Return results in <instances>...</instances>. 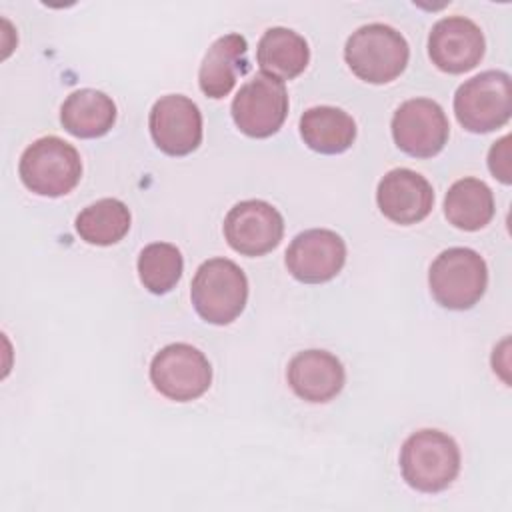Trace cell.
<instances>
[{"mask_svg":"<svg viewBox=\"0 0 512 512\" xmlns=\"http://www.w3.org/2000/svg\"><path fill=\"white\" fill-rule=\"evenodd\" d=\"M400 470L406 484L418 492L446 490L460 472L458 444L446 432L418 430L402 444Z\"/></svg>","mask_w":512,"mask_h":512,"instance_id":"6da1fadb","label":"cell"},{"mask_svg":"<svg viewBox=\"0 0 512 512\" xmlns=\"http://www.w3.org/2000/svg\"><path fill=\"white\" fill-rule=\"evenodd\" d=\"M410 58L406 38L388 24L372 22L352 32L344 46V60L350 70L368 84L396 80Z\"/></svg>","mask_w":512,"mask_h":512,"instance_id":"7a4b0ae2","label":"cell"},{"mask_svg":"<svg viewBox=\"0 0 512 512\" xmlns=\"http://www.w3.org/2000/svg\"><path fill=\"white\" fill-rule=\"evenodd\" d=\"M190 298L202 320L216 326L230 324L242 314L248 300L246 274L228 258H210L198 266Z\"/></svg>","mask_w":512,"mask_h":512,"instance_id":"3957f363","label":"cell"},{"mask_svg":"<svg viewBox=\"0 0 512 512\" xmlns=\"http://www.w3.org/2000/svg\"><path fill=\"white\" fill-rule=\"evenodd\" d=\"M18 174L30 192L56 198L76 188L82 176V160L78 150L66 140L42 136L22 152Z\"/></svg>","mask_w":512,"mask_h":512,"instance_id":"277c9868","label":"cell"},{"mask_svg":"<svg viewBox=\"0 0 512 512\" xmlns=\"http://www.w3.org/2000/svg\"><path fill=\"white\" fill-rule=\"evenodd\" d=\"M428 284L440 306L468 310L486 292L488 268L476 250L454 246L436 256L428 272Z\"/></svg>","mask_w":512,"mask_h":512,"instance_id":"5b68a950","label":"cell"},{"mask_svg":"<svg viewBox=\"0 0 512 512\" xmlns=\"http://www.w3.org/2000/svg\"><path fill=\"white\" fill-rule=\"evenodd\" d=\"M454 114L460 126L474 134L502 128L512 114V82L502 70H486L458 86Z\"/></svg>","mask_w":512,"mask_h":512,"instance_id":"8992f818","label":"cell"},{"mask_svg":"<svg viewBox=\"0 0 512 512\" xmlns=\"http://www.w3.org/2000/svg\"><path fill=\"white\" fill-rule=\"evenodd\" d=\"M150 380L162 396L190 402L210 388L212 366L198 348L176 342L156 352L150 362Z\"/></svg>","mask_w":512,"mask_h":512,"instance_id":"52a82bcc","label":"cell"},{"mask_svg":"<svg viewBox=\"0 0 512 512\" xmlns=\"http://www.w3.org/2000/svg\"><path fill=\"white\" fill-rule=\"evenodd\" d=\"M232 120L238 130L250 138H268L276 134L288 114V92L284 82L256 74L240 86L232 100Z\"/></svg>","mask_w":512,"mask_h":512,"instance_id":"ba28073f","label":"cell"},{"mask_svg":"<svg viewBox=\"0 0 512 512\" xmlns=\"http://www.w3.org/2000/svg\"><path fill=\"white\" fill-rule=\"evenodd\" d=\"M396 146L414 158H432L448 142L450 126L442 106L430 98L402 102L392 116Z\"/></svg>","mask_w":512,"mask_h":512,"instance_id":"9c48e42d","label":"cell"},{"mask_svg":"<svg viewBox=\"0 0 512 512\" xmlns=\"http://www.w3.org/2000/svg\"><path fill=\"white\" fill-rule=\"evenodd\" d=\"M224 236L232 250L244 256H264L280 244L284 218L264 200H244L226 214Z\"/></svg>","mask_w":512,"mask_h":512,"instance_id":"30bf717a","label":"cell"},{"mask_svg":"<svg viewBox=\"0 0 512 512\" xmlns=\"http://www.w3.org/2000/svg\"><path fill=\"white\" fill-rule=\"evenodd\" d=\"M148 126L154 144L170 156H186L202 142V114L182 94H168L156 100L148 116Z\"/></svg>","mask_w":512,"mask_h":512,"instance_id":"8fae6325","label":"cell"},{"mask_svg":"<svg viewBox=\"0 0 512 512\" xmlns=\"http://www.w3.org/2000/svg\"><path fill=\"white\" fill-rule=\"evenodd\" d=\"M346 262V244L340 234L326 228L304 230L286 250L288 272L304 284L332 280Z\"/></svg>","mask_w":512,"mask_h":512,"instance_id":"7c38bea8","label":"cell"},{"mask_svg":"<svg viewBox=\"0 0 512 512\" xmlns=\"http://www.w3.org/2000/svg\"><path fill=\"white\" fill-rule=\"evenodd\" d=\"M484 34L470 18L446 16L438 20L428 36L432 64L448 74H462L476 68L484 56Z\"/></svg>","mask_w":512,"mask_h":512,"instance_id":"4fadbf2b","label":"cell"},{"mask_svg":"<svg viewBox=\"0 0 512 512\" xmlns=\"http://www.w3.org/2000/svg\"><path fill=\"white\" fill-rule=\"evenodd\" d=\"M376 202L388 220L410 226L430 214L434 206V190L422 174L410 168H394L378 182Z\"/></svg>","mask_w":512,"mask_h":512,"instance_id":"5bb4252c","label":"cell"},{"mask_svg":"<svg viewBox=\"0 0 512 512\" xmlns=\"http://www.w3.org/2000/svg\"><path fill=\"white\" fill-rule=\"evenodd\" d=\"M288 384L294 394L306 402H328L344 388V366L326 350H304L298 352L286 370Z\"/></svg>","mask_w":512,"mask_h":512,"instance_id":"9a60e30c","label":"cell"},{"mask_svg":"<svg viewBox=\"0 0 512 512\" xmlns=\"http://www.w3.org/2000/svg\"><path fill=\"white\" fill-rule=\"evenodd\" d=\"M248 42L240 34L216 38L204 54L198 72L200 90L214 100L230 94L236 80L248 72Z\"/></svg>","mask_w":512,"mask_h":512,"instance_id":"2e32d148","label":"cell"},{"mask_svg":"<svg viewBox=\"0 0 512 512\" xmlns=\"http://www.w3.org/2000/svg\"><path fill=\"white\" fill-rule=\"evenodd\" d=\"M256 60L266 76L280 82L292 80L306 70L310 48L298 32L284 26H274L262 34L256 48Z\"/></svg>","mask_w":512,"mask_h":512,"instance_id":"e0dca14e","label":"cell"},{"mask_svg":"<svg viewBox=\"0 0 512 512\" xmlns=\"http://www.w3.org/2000/svg\"><path fill=\"white\" fill-rule=\"evenodd\" d=\"M60 122L64 130L76 138H100L108 134L116 122V104L100 90L82 88L64 100Z\"/></svg>","mask_w":512,"mask_h":512,"instance_id":"ac0fdd59","label":"cell"},{"mask_svg":"<svg viewBox=\"0 0 512 512\" xmlns=\"http://www.w3.org/2000/svg\"><path fill=\"white\" fill-rule=\"evenodd\" d=\"M304 144L320 154H342L356 140L354 118L336 106H314L300 116Z\"/></svg>","mask_w":512,"mask_h":512,"instance_id":"d6986e66","label":"cell"},{"mask_svg":"<svg viewBox=\"0 0 512 512\" xmlns=\"http://www.w3.org/2000/svg\"><path fill=\"white\" fill-rule=\"evenodd\" d=\"M444 216L460 230H480L494 216V194L478 178H460L446 192Z\"/></svg>","mask_w":512,"mask_h":512,"instance_id":"ffe728a7","label":"cell"},{"mask_svg":"<svg viewBox=\"0 0 512 512\" xmlns=\"http://www.w3.org/2000/svg\"><path fill=\"white\" fill-rule=\"evenodd\" d=\"M130 210L116 198H102L86 206L76 216V232L94 246H110L120 242L130 230Z\"/></svg>","mask_w":512,"mask_h":512,"instance_id":"44dd1931","label":"cell"},{"mask_svg":"<svg viewBox=\"0 0 512 512\" xmlns=\"http://www.w3.org/2000/svg\"><path fill=\"white\" fill-rule=\"evenodd\" d=\"M184 260L180 250L168 242H152L138 256V276L152 294L170 292L182 276Z\"/></svg>","mask_w":512,"mask_h":512,"instance_id":"7402d4cb","label":"cell"},{"mask_svg":"<svg viewBox=\"0 0 512 512\" xmlns=\"http://www.w3.org/2000/svg\"><path fill=\"white\" fill-rule=\"evenodd\" d=\"M488 168L494 178L502 184H510V136H502L498 142L492 144L488 152Z\"/></svg>","mask_w":512,"mask_h":512,"instance_id":"603a6c76","label":"cell"}]
</instances>
